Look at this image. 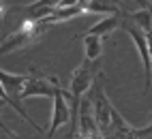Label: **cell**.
Returning a JSON list of instances; mask_svg holds the SVG:
<instances>
[{
    "mask_svg": "<svg viewBox=\"0 0 152 139\" xmlns=\"http://www.w3.org/2000/svg\"><path fill=\"white\" fill-rule=\"evenodd\" d=\"M71 137L73 139H103V135H101L99 126H96V120H94L90 98H84L82 101L77 122L71 124Z\"/></svg>",
    "mask_w": 152,
    "mask_h": 139,
    "instance_id": "cell-4",
    "label": "cell"
},
{
    "mask_svg": "<svg viewBox=\"0 0 152 139\" xmlns=\"http://www.w3.org/2000/svg\"><path fill=\"white\" fill-rule=\"evenodd\" d=\"M82 43H84V58L88 60H101V54H103V36H96V34H84L82 36Z\"/></svg>",
    "mask_w": 152,
    "mask_h": 139,
    "instance_id": "cell-10",
    "label": "cell"
},
{
    "mask_svg": "<svg viewBox=\"0 0 152 139\" xmlns=\"http://www.w3.org/2000/svg\"><path fill=\"white\" fill-rule=\"evenodd\" d=\"M73 122V107H71V94L64 92L62 88L54 96V109H52V124L47 128V139H52L56 131L64 128L66 124Z\"/></svg>",
    "mask_w": 152,
    "mask_h": 139,
    "instance_id": "cell-5",
    "label": "cell"
},
{
    "mask_svg": "<svg viewBox=\"0 0 152 139\" xmlns=\"http://www.w3.org/2000/svg\"><path fill=\"white\" fill-rule=\"evenodd\" d=\"M86 13H99V15H120L118 0H90L88 4H84Z\"/></svg>",
    "mask_w": 152,
    "mask_h": 139,
    "instance_id": "cell-8",
    "label": "cell"
},
{
    "mask_svg": "<svg viewBox=\"0 0 152 139\" xmlns=\"http://www.w3.org/2000/svg\"><path fill=\"white\" fill-rule=\"evenodd\" d=\"M49 24L43 22V19H26L22 22V26L15 28L11 34H7L2 41H0V56L13 54V52H22V49L34 45L39 39H41L47 32Z\"/></svg>",
    "mask_w": 152,
    "mask_h": 139,
    "instance_id": "cell-2",
    "label": "cell"
},
{
    "mask_svg": "<svg viewBox=\"0 0 152 139\" xmlns=\"http://www.w3.org/2000/svg\"><path fill=\"white\" fill-rule=\"evenodd\" d=\"M0 2H2V0H0Z\"/></svg>",
    "mask_w": 152,
    "mask_h": 139,
    "instance_id": "cell-13",
    "label": "cell"
},
{
    "mask_svg": "<svg viewBox=\"0 0 152 139\" xmlns=\"http://www.w3.org/2000/svg\"><path fill=\"white\" fill-rule=\"evenodd\" d=\"M28 79H30V73H7L4 68H0V84L4 86V90L9 92V96L15 98V101L19 103L22 101V92H24V88L28 84Z\"/></svg>",
    "mask_w": 152,
    "mask_h": 139,
    "instance_id": "cell-7",
    "label": "cell"
},
{
    "mask_svg": "<svg viewBox=\"0 0 152 139\" xmlns=\"http://www.w3.org/2000/svg\"><path fill=\"white\" fill-rule=\"evenodd\" d=\"M2 105H7V103L2 101V98H0V109H2ZM0 128H2V131H4V133H7L9 137H11V139H17V135H15V133H13V131H11V128H9V126H7V124H4L2 120H0Z\"/></svg>",
    "mask_w": 152,
    "mask_h": 139,
    "instance_id": "cell-12",
    "label": "cell"
},
{
    "mask_svg": "<svg viewBox=\"0 0 152 139\" xmlns=\"http://www.w3.org/2000/svg\"><path fill=\"white\" fill-rule=\"evenodd\" d=\"M126 19L133 22L139 30H144L146 34L152 32V7H144V9H139V11H135V13H129Z\"/></svg>",
    "mask_w": 152,
    "mask_h": 139,
    "instance_id": "cell-11",
    "label": "cell"
},
{
    "mask_svg": "<svg viewBox=\"0 0 152 139\" xmlns=\"http://www.w3.org/2000/svg\"><path fill=\"white\" fill-rule=\"evenodd\" d=\"M118 26H122V22H120V15H107L103 19H99V22L94 26H90L88 28V34H96V36H107L116 30Z\"/></svg>",
    "mask_w": 152,
    "mask_h": 139,
    "instance_id": "cell-9",
    "label": "cell"
},
{
    "mask_svg": "<svg viewBox=\"0 0 152 139\" xmlns=\"http://www.w3.org/2000/svg\"><path fill=\"white\" fill-rule=\"evenodd\" d=\"M101 71V60H88L84 58L82 64H79L73 75H71V84H69V94H71V107H73V122H77V116H79V105H82V96L92 90L94 82L99 79Z\"/></svg>",
    "mask_w": 152,
    "mask_h": 139,
    "instance_id": "cell-1",
    "label": "cell"
},
{
    "mask_svg": "<svg viewBox=\"0 0 152 139\" xmlns=\"http://www.w3.org/2000/svg\"><path fill=\"white\" fill-rule=\"evenodd\" d=\"M122 30L131 36V41L135 43L137 52L141 56V62H144V94L148 92L150 88V77H152V56H150V45H148V36L144 30H139V28L133 24V22H122Z\"/></svg>",
    "mask_w": 152,
    "mask_h": 139,
    "instance_id": "cell-3",
    "label": "cell"
},
{
    "mask_svg": "<svg viewBox=\"0 0 152 139\" xmlns=\"http://www.w3.org/2000/svg\"><path fill=\"white\" fill-rule=\"evenodd\" d=\"M60 90L58 86V79L56 77H43V75H37L32 73L28 79V84L22 92V98H32V96H56V92Z\"/></svg>",
    "mask_w": 152,
    "mask_h": 139,
    "instance_id": "cell-6",
    "label": "cell"
}]
</instances>
